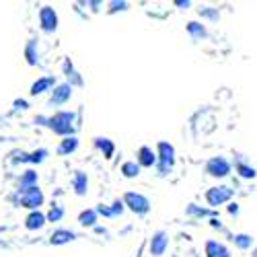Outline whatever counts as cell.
Returning <instances> with one entry per match:
<instances>
[{"label":"cell","instance_id":"obj_1","mask_svg":"<svg viewBox=\"0 0 257 257\" xmlns=\"http://www.w3.org/2000/svg\"><path fill=\"white\" fill-rule=\"evenodd\" d=\"M74 119H76V115L72 111H56L50 117L48 127L54 134H58L62 138H68V136H74V130H76Z\"/></svg>","mask_w":257,"mask_h":257},{"label":"cell","instance_id":"obj_2","mask_svg":"<svg viewBox=\"0 0 257 257\" xmlns=\"http://www.w3.org/2000/svg\"><path fill=\"white\" fill-rule=\"evenodd\" d=\"M157 157H159V165H157L159 175L161 177L169 175L175 167V146L171 142H165V140L159 142L157 144Z\"/></svg>","mask_w":257,"mask_h":257},{"label":"cell","instance_id":"obj_3","mask_svg":"<svg viewBox=\"0 0 257 257\" xmlns=\"http://www.w3.org/2000/svg\"><path fill=\"white\" fill-rule=\"evenodd\" d=\"M121 200H123L125 208L130 212H134V214H138V216L148 214V212H151V206H153L151 200H148L144 194H140V191H127Z\"/></svg>","mask_w":257,"mask_h":257},{"label":"cell","instance_id":"obj_4","mask_svg":"<svg viewBox=\"0 0 257 257\" xmlns=\"http://www.w3.org/2000/svg\"><path fill=\"white\" fill-rule=\"evenodd\" d=\"M17 202H19V206H23V208L33 212V210H39L41 206H44L46 196H44V191H41L39 187H31V189H25V191H19Z\"/></svg>","mask_w":257,"mask_h":257},{"label":"cell","instance_id":"obj_5","mask_svg":"<svg viewBox=\"0 0 257 257\" xmlns=\"http://www.w3.org/2000/svg\"><path fill=\"white\" fill-rule=\"evenodd\" d=\"M232 194H234V191L228 185H214V187H210L206 191V202L212 208H218L222 204H228L232 200Z\"/></svg>","mask_w":257,"mask_h":257},{"label":"cell","instance_id":"obj_6","mask_svg":"<svg viewBox=\"0 0 257 257\" xmlns=\"http://www.w3.org/2000/svg\"><path fill=\"white\" fill-rule=\"evenodd\" d=\"M230 171H232V165L228 159L224 157H212L208 163H206V173L214 179H224L230 175Z\"/></svg>","mask_w":257,"mask_h":257},{"label":"cell","instance_id":"obj_7","mask_svg":"<svg viewBox=\"0 0 257 257\" xmlns=\"http://www.w3.org/2000/svg\"><path fill=\"white\" fill-rule=\"evenodd\" d=\"M39 29L44 33H54L58 29V13L52 7L39 9Z\"/></svg>","mask_w":257,"mask_h":257},{"label":"cell","instance_id":"obj_8","mask_svg":"<svg viewBox=\"0 0 257 257\" xmlns=\"http://www.w3.org/2000/svg\"><path fill=\"white\" fill-rule=\"evenodd\" d=\"M70 97H72V87H70L68 82H60V84H56L54 91H52V95H50V105L60 107V105H64V103H68Z\"/></svg>","mask_w":257,"mask_h":257},{"label":"cell","instance_id":"obj_9","mask_svg":"<svg viewBox=\"0 0 257 257\" xmlns=\"http://www.w3.org/2000/svg\"><path fill=\"white\" fill-rule=\"evenodd\" d=\"M167 247H169V232L157 230L153 237H151V245H148V249H151V255L163 257L165 251H167Z\"/></svg>","mask_w":257,"mask_h":257},{"label":"cell","instance_id":"obj_10","mask_svg":"<svg viewBox=\"0 0 257 257\" xmlns=\"http://www.w3.org/2000/svg\"><path fill=\"white\" fill-rule=\"evenodd\" d=\"M136 163L142 167V169H153L159 165V157H157V151H153L151 146H140L138 153H136Z\"/></svg>","mask_w":257,"mask_h":257},{"label":"cell","instance_id":"obj_11","mask_svg":"<svg viewBox=\"0 0 257 257\" xmlns=\"http://www.w3.org/2000/svg\"><path fill=\"white\" fill-rule=\"evenodd\" d=\"M56 84H58V82H56V78H54V76H39V78L31 84L29 95H31V97L44 95V93H48V91H54Z\"/></svg>","mask_w":257,"mask_h":257},{"label":"cell","instance_id":"obj_12","mask_svg":"<svg viewBox=\"0 0 257 257\" xmlns=\"http://www.w3.org/2000/svg\"><path fill=\"white\" fill-rule=\"evenodd\" d=\"M72 189H74V194L78 198L89 194V175L84 173V171H74V175H72Z\"/></svg>","mask_w":257,"mask_h":257},{"label":"cell","instance_id":"obj_13","mask_svg":"<svg viewBox=\"0 0 257 257\" xmlns=\"http://www.w3.org/2000/svg\"><path fill=\"white\" fill-rule=\"evenodd\" d=\"M48 222V214H44L41 210H33L27 214L25 218V228L27 230H41Z\"/></svg>","mask_w":257,"mask_h":257},{"label":"cell","instance_id":"obj_14","mask_svg":"<svg viewBox=\"0 0 257 257\" xmlns=\"http://www.w3.org/2000/svg\"><path fill=\"white\" fill-rule=\"evenodd\" d=\"M204 251H206V257H230L228 247L224 243H220V241H214V239L206 241Z\"/></svg>","mask_w":257,"mask_h":257},{"label":"cell","instance_id":"obj_15","mask_svg":"<svg viewBox=\"0 0 257 257\" xmlns=\"http://www.w3.org/2000/svg\"><path fill=\"white\" fill-rule=\"evenodd\" d=\"M76 241V232L70 230V228H58L52 232L50 237V245H66V243H72Z\"/></svg>","mask_w":257,"mask_h":257},{"label":"cell","instance_id":"obj_16","mask_svg":"<svg viewBox=\"0 0 257 257\" xmlns=\"http://www.w3.org/2000/svg\"><path fill=\"white\" fill-rule=\"evenodd\" d=\"M93 144H95L97 151L103 155V159H111V157L115 155V144H113V140H109V138L97 136V138L93 140Z\"/></svg>","mask_w":257,"mask_h":257},{"label":"cell","instance_id":"obj_17","mask_svg":"<svg viewBox=\"0 0 257 257\" xmlns=\"http://www.w3.org/2000/svg\"><path fill=\"white\" fill-rule=\"evenodd\" d=\"M62 70H64V74H66L70 87H82V78H80V74L74 70V64L70 62V58H64V62H62Z\"/></svg>","mask_w":257,"mask_h":257},{"label":"cell","instance_id":"obj_18","mask_svg":"<svg viewBox=\"0 0 257 257\" xmlns=\"http://www.w3.org/2000/svg\"><path fill=\"white\" fill-rule=\"evenodd\" d=\"M78 138L76 136H68V138H62L60 140V144H58V155H62V157H68V155H72V153H76L78 151Z\"/></svg>","mask_w":257,"mask_h":257},{"label":"cell","instance_id":"obj_19","mask_svg":"<svg viewBox=\"0 0 257 257\" xmlns=\"http://www.w3.org/2000/svg\"><path fill=\"white\" fill-rule=\"evenodd\" d=\"M25 58L29 66H37L39 64V41L35 37H31L25 46Z\"/></svg>","mask_w":257,"mask_h":257},{"label":"cell","instance_id":"obj_20","mask_svg":"<svg viewBox=\"0 0 257 257\" xmlns=\"http://www.w3.org/2000/svg\"><path fill=\"white\" fill-rule=\"evenodd\" d=\"M37 179H39V175H37V171H33V169L25 171V173H21V177H19V191L37 187Z\"/></svg>","mask_w":257,"mask_h":257},{"label":"cell","instance_id":"obj_21","mask_svg":"<svg viewBox=\"0 0 257 257\" xmlns=\"http://www.w3.org/2000/svg\"><path fill=\"white\" fill-rule=\"evenodd\" d=\"M97 220H99V214L95 208H87L78 214V224L80 226H89V228H95L97 226Z\"/></svg>","mask_w":257,"mask_h":257},{"label":"cell","instance_id":"obj_22","mask_svg":"<svg viewBox=\"0 0 257 257\" xmlns=\"http://www.w3.org/2000/svg\"><path fill=\"white\" fill-rule=\"evenodd\" d=\"M187 33H189L191 39H196V41L208 37V29H206V25L200 23V21H189L187 23Z\"/></svg>","mask_w":257,"mask_h":257},{"label":"cell","instance_id":"obj_23","mask_svg":"<svg viewBox=\"0 0 257 257\" xmlns=\"http://www.w3.org/2000/svg\"><path fill=\"white\" fill-rule=\"evenodd\" d=\"M140 171H142V167H140L136 161H125V163L121 165V169H119V173H121L125 179H136V177L140 175Z\"/></svg>","mask_w":257,"mask_h":257},{"label":"cell","instance_id":"obj_24","mask_svg":"<svg viewBox=\"0 0 257 257\" xmlns=\"http://www.w3.org/2000/svg\"><path fill=\"white\" fill-rule=\"evenodd\" d=\"M234 171L239 173L241 179H255V177H257L255 167H251V165L245 163V161H237V163H234Z\"/></svg>","mask_w":257,"mask_h":257},{"label":"cell","instance_id":"obj_25","mask_svg":"<svg viewBox=\"0 0 257 257\" xmlns=\"http://www.w3.org/2000/svg\"><path fill=\"white\" fill-rule=\"evenodd\" d=\"M232 243H234V247H237V249L247 251V249L253 247V237H251V234H247V232H237L232 237Z\"/></svg>","mask_w":257,"mask_h":257},{"label":"cell","instance_id":"obj_26","mask_svg":"<svg viewBox=\"0 0 257 257\" xmlns=\"http://www.w3.org/2000/svg\"><path fill=\"white\" fill-rule=\"evenodd\" d=\"M185 214L189 218H202V216H214V212L212 210H208V208H202V206H198V204H189L187 208H185Z\"/></svg>","mask_w":257,"mask_h":257},{"label":"cell","instance_id":"obj_27","mask_svg":"<svg viewBox=\"0 0 257 257\" xmlns=\"http://www.w3.org/2000/svg\"><path fill=\"white\" fill-rule=\"evenodd\" d=\"M198 15H200L202 19L212 21V23H216V21L220 19V11L214 9V7H202V9H198Z\"/></svg>","mask_w":257,"mask_h":257},{"label":"cell","instance_id":"obj_28","mask_svg":"<svg viewBox=\"0 0 257 257\" xmlns=\"http://www.w3.org/2000/svg\"><path fill=\"white\" fill-rule=\"evenodd\" d=\"M64 206H60V204H52V208H50V212H48V222H60L62 218H64Z\"/></svg>","mask_w":257,"mask_h":257},{"label":"cell","instance_id":"obj_29","mask_svg":"<svg viewBox=\"0 0 257 257\" xmlns=\"http://www.w3.org/2000/svg\"><path fill=\"white\" fill-rule=\"evenodd\" d=\"M48 148H37V151H33V153H29V163L31 165H41L46 159H48Z\"/></svg>","mask_w":257,"mask_h":257},{"label":"cell","instance_id":"obj_30","mask_svg":"<svg viewBox=\"0 0 257 257\" xmlns=\"http://www.w3.org/2000/svg\"><path fill=\"white\" fill-rule=\"evenodd\" d=\"M127 7H130V5H127L125 0H111V3H109V13L111 15L113 13H123V11H127Z\"/></svg>","mask_w":257,"mask_h":257},{"label":"cell","instance_id":"obj_31","mask_svg":"<svg viewBox=\"0 0 257 257\" xmlns=\"http://www.w3.org/2000/svg\"><path fill=\"white\" fill-rule=\"evenodd\" d=\"M109 208H111L113 218H117V216H121V214H123V210H125V204H123V200H113V204H111Z\"/></svg>","mask_w":257,"mask_h":257},{"label":"cell","instance_id":"obj_32","mask_svg":"<svg viewBox=\"0 0 257 257\" xmlns=\"http://www.w3.org/2000/svg\"><path fill=\"white\" fill-rule=\"evenodd\" d=\"M95 210H97V214H99V216H105V218H113V214H111V208H109V206H103V204H101V206H97Z\"/></svg>","mask_w":257,"mask_h":257},{"label":"cell","instance_id":"obj_33","mask_svg":"<svg viewBox=\"0 0 257 257\" xmlns=\"http://www.w3.org/2000/svg\"><path fill=\"white\" fill-rule=\"evenodd\" d=\"M226 210H228V214H230V216H237V214H239V210H241V208H239V204H237V202H230Z\"/></svg>","mask_w":257,"mask_h":257},{"label":"cell","instance_id":"obj_34","mask_svg":"<svg viewBox=\"0 0 257 257\" xmlns=\"http://www.w3.org/2000/svg\"><path fill=\"white\" fill-rule=\"evenodd\" d=\"M175 7H179V9L187 11V9L191 7V0H175Z\"/></svg>","mask_w":257,"mask_h":257},{"label":"cell","instance_id":"obj_35","mask_svg":"<svg viewBox=\"0 0 257 257\" xmlns=\"http://www.w3.org/2000/svg\"><path fill=\"white\" fill-rule=\"evenodd\" d=\"M15 107H17V109H27L29 103H27L25 99H17V101H15Z\"/></svg>","mask_w":257,"mask_h":257},{"label":"cell","instance_id":"obj_36","mask_svg":"<svg viewBox=\"0 0 257 257\" xmlns=\"http://www.w3.org/2000/svg\"><path fill=\"white\" fill-rule=\"evenodd\" d=\"M37 125H48V121H50V117H44V115H35V119H33Z\"/></svg>","mask_w":257,"mask_h":257},{"label":"cell","instance_id":"obj_37","mask_svg":"<svg viewBox=\"0 0 257 257\" xmlns=\"http://www.w3.org/2000/svg\"><path fill=\"white\" fill-rule=\"evenodd\" d=\"M210 226H212V228H222V224H220L218 218H212V220H210Z\"/></svg>","mask_w":257,"mask_h":257},{"label":"cell","instance_id":"obj_38","mask_svg":"<svg viewBox=\"0 0 257 257\" xmlns=\"http://www.w3.org/2000/svg\"><path fill=\"white\" fill-rule=\"evenodd\" d=\"M89 7H93V11H99V7H103L101 3H89Z\"/></svg>","mask_w":257,"mask_h":257},{"label":"cell","instance_id":"obj_39","mask_svg":"<svg viewBox=\"0 0 257 257\" xmlns=\"http://www.w3.org/2000/svg\"><path fill=\"white\" fill-rule=\"evenodd\" d=\"M95 232H99V234H107V230H105L103 226H95Z\"/></svg>","mask_w":257,"mask_h":257},{"label":"cell","instance_id":"obj_40","mask_svg":"<svg viewBox=\"0 0 257 257\" xmlns=\"http://www.w3.org/2000/svg\"><path fill=\"white\" fill-rule=\"evenodd\" d=\"M251 255H253V257H257V247L253 249V253H251Z\"/></svg>","mask_w":257,"mask_h":257}]
</instances>
